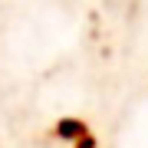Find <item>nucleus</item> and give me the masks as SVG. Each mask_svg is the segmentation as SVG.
Masks as SVG:
<instances>
[{"mask_svg":"<svg viewBox=\"0 0 148 148\" xmlns=\"http://www.w3.org/2000/svg\"><path fill=\"white\" fill-rule=\"evenodd\" d=\"M56 135L63 138V142H79V138L89 135V132H86L82 122H76V119H63V122L56 125Z\"/></svg>","mask_w":148,"mask_h":148,"instance_id":"1","label":"nucleus"}]
</instances>
